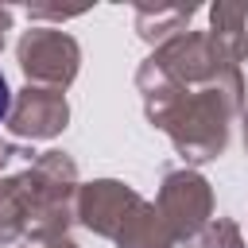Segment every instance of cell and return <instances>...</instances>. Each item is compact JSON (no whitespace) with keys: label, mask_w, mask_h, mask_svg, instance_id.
I'll return each mask as SVG.
<instances>
[{"label":"cell","mask_w":248,"mask_h":248,"mask_svg":"<svg viewBox=\"0 0 248 248\" xmlns=\"http://www.w3.org/2000/svg\"><path fill=\"white\" fill-rule=\"evenodd\" d=\"M8 108H12V89H8V81H4V74H0V120L8 116Z\"/></svg>","instance_id":"1"}]
</instances>
